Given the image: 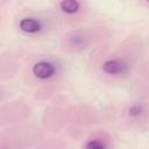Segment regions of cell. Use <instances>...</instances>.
Instances as JSON below:
<instances>
[{
	"label": "cell",
	"mask_w": 149,
	"mask_h": 149,
	"mask_svg": "<svg viewBox=\"0 0 149 149\" xmlns=\"http://www.w3.org/2000/svg\"><path fill=\"white\" fill-rule=\"evenodd\" d=\"M134 88L137 97L149 98V62L139 65Z\"/></svg>",
	"instance_id": "obj_13"
},
{
	"label": "cell",
	"mask_w": 149,
	"mask_h": 149,
	"mask_svg": "<svg viewBox=\"0 0 149 149\" xmlns=\"http://www.w3.org/2000/svg\"><path fill=\"white\" fill-rule=\"evenodd\" d=\"M142 1H143V2H144L147 6H149V0H142Z\"/></svg>",
	"instance_id": "obj_15"
},
{
	"label": "cell",
	"mask_w": 149,
	"mask_h": 149,
	"mask_svg": "<svg viewBox=\"0 0 149 149\" xmlns=\"http://www.w3.org/2000/svg\"><path fill=\"white\" fill-rule=\"evenodd\" d=\"M111 36L109 30L102 26L72 28L59 38V48L69 55L80 54L97 44L102 43Z\"/></svg>",
	"instance_id": "obj_3"
},
{
	"label": "cell",
	"mask_w": 149,
	"mask_h": 149,
	"mask_svg": "<svg viewBox=\"0 0 149 149\" xmlns=\"http://www.w3.org/2000/svg\"><path fill=\"white\" fill-rule=\"evenodd\" d=\"M31 107L22 100H12L5 102L0 107V127L5 128L13 125H19L29 120Z\"/></svg>",
	"instance_id": "obj_7"
},
{
	"label": "cell",
	"mask_w": 149,
	"mask_h": 149,
	"mask_svg": "<svg viewBox=\"0 0 149 149\" xmlns=\"http://www.w3.org/2000/svg\"><path fill=\"white\" fill-rule=\"evenodd\" d=\"M81 147L87 149H107L113 147V136L105 129H98L86 136Z\"/></svg>",
	"instance_id": "obj_12"
},
{
	"label": "cell",
	"mask_w": 149,
	"mask_h": 149,
	"mask_svg": "<svg viewBox=\"0 0 149 149\" xmlns=\"http://www.w3.org/2000/svg\"><path fill=\"white\" fill-rule=\"evenodd\" d=\"M148 62H149V56H148Z\"/></svg>",
	"instance_id": "obj_16"
},
{
	"label": "cell",
	"mask_w": 149,
	"mask_h": 149,
	"mask_svg": "<svg viewBox=\"0 0 149 149\" xmlns=\"http://www.w3.org/2000/svg\"><path fill=\"white\" fill-rule=\"evenodd\" d=\"M121 127L133 132L149 130V98L137 97L123 104L118 114Z\"/></svg>",
	"instance_id": "obj_5"
},
{
	"label": "cell",
	"mask_w": 149,
	"mask_h": 149,
	"mask_svg": "<svg viewBox=\"0 0 149 149\" xmlns=\"http://www.w3.org/2000/svg\"><path fill=\"white\" fill-rule=\"evenodd\" d=\"M37 141H42L41 129L31 123H19L3 128L0 133V148L1 149H17L31 147Z\"/></svg>",
	"instance_id": "obj_6"
},
{
	"label": "cell",
	"mask_w": 149,
	"mask_h": 149,
	"mask_svg": "<svg viewBox=\"0 0 149 149\" xmlns=\"http://www.w3.org/2000/svg\"><path fill=\"white\" fill-rule=\"evenodd\" d=\"M55 93H56L55 85H45V86L37 87V90L34 94V98L40 101H45V100L51 99Z\"/></svg>",
	"instance_id": "obj_14"
},
{
	"label": "cell",
	"mask_w": 149,
	"mask_h": 149,
	"mask_svg": "<svg viewBox=\"0 0 149 149\" xmlns=\"http://www.w3.org/2000/svg\"><path fill=\"white\" fill-rule=\"evenodd\" d=\"M21 62L19 55L13 50H7L0 55V80L8 81L15 78L20 71Z\"/></svg>",
	"instance_id": "obj_11"
},
{
	"label": "cell",
	"mask_w": 149,
	"mask_h": 149,
	"mask_svg": "<svg viewBox=\"0 0 149 149\" xmlns=\"http://www.w3.org/2000/svg\"><path fill=\"white\" fill-rule=\"evenodd\" d=\"M58 16L49 10L28 12L16 19L17 30L31 38H38L51 34L58 26Z\"/></svg>",
	"instance_id": "obj_4"
},
{
	"label": "cell",
	"mask_w": 149,
	"mask_h": 149,
	"mask_svg": "<svg viewBox=\"0 0 149 149\" xmlns=\"http://www.w3.org/2000/svg\"><path fill=\"white\" fill-rule=\"evenodd\" d=\"M143 42L137 35H129L114 48L98 47L91 55L88 68L100 83L115 86L127 81L140 65Z\"/></svg>",
	"instance_id": "obj_1"
},
{
	"label": "cell",
	"mask_w": 149,
	"mask_h": 149,
	"mask_svg": "<svg viewBox=\"0 0 149 149\" xmlns=\"http://www.w3.org/2000/svg\"><path fill=\"white\" fill-rule=\"evenodd\" d=\"M69 122L76 126H92L100 121L99 111L91 105H73L68 108Z\"/></svg>",
	"instance_id": "obj_9"
},
{
	"label": "cell",
	"mask_w": 149,
	"mask_h": 149,
	"mask_svg": "<svg viewBox=\"0 0 149 149\" xmlns=\"http://www.w3.org/2000/svg\"><path fill=\"white\" fill-rule=\"evenodd\" d=\"M56 8L59 16L68 24L81 21L88 10L85 0H57Z\"/></svg>",
	"instance_id": "obj_8"
},
{
	"label": "cell",
	"mask_w": 149,
	"mask_h": 149,
	"mask_svg": "<svg viewBox=\"0 0 149 149\" xmlns=\"http://www.w3.org/2000/svg\"><path fill=\"white\" fill-rule=\"evenodd\" d=\"M69 122V115H68V109L57 107V106H51L45 108L43 115H42V123L45 130L57 133L62 130L65 125Z\"/></svg>",
	"instance_id": "obj_10"
},
{
	"label": "cell",
	"mask_w": 149,
	"mask_h": 149,
	"mask_svg": "<svg viewBox=\"0 0 149 149\" xmlns=\"http://www.w3.org/2000/svg\"><path fill=\"white\" fill-rule=\"evenodd\" d=\"M64 73L63 62L51 55L37 52L27 58L23 69V81L28 86L41 87L54 85Z\"/></svg>",
	"instance_id": "obj_2"
}]
</instances>
